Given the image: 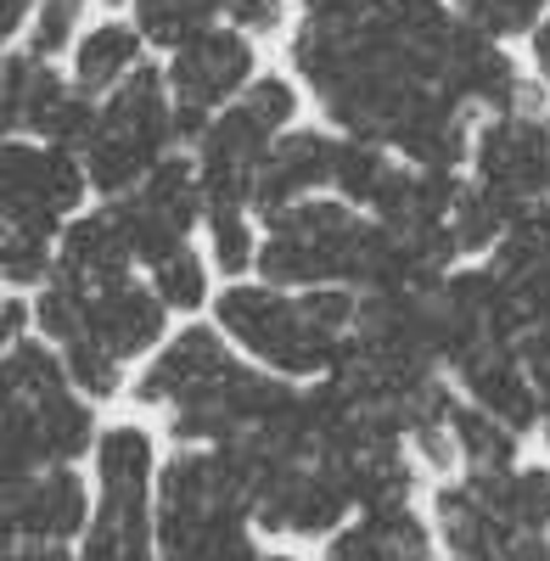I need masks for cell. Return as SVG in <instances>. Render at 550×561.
<instances>
[{
  "label": "cell",
  "mask_w": 550,
  "mask_h": 561,
  "mask_svg": "<svg viewBox=\"0 0 550 561\" xmlns=\"http://www.w3.org/2000/svg\"><path fill=\"white\" fill-rule=\"evenodd\" d=\"M467 45L472 23L444 0H303L293 62L343 135L455 174L478 140Z\"/></svg>",
  "instance_id": "6da1fadb"
},
{
  "label": "cell",
  "mask_w": 550,
  "mask_h": 561,
  "mask_svg": "<svg viewBox=\"0 0 550 561\" xmlns=\"http://www.w3.org/2000/svg\"><path fill=\"white\" fill-rule=\"evenodd\" d=\"M298 388L264 377L259 365L237 359L214 325H186L163 343V354L141 370L135 399L169 415V433L192 449H219L248 427L270 421Z\"/></svg>",
  "instance_id": "7a4b0ae2"
},
{
  "label": "cell",
  "mask_w": 550,
  "mask_h": 561,
  "mask_svg": "<svg viewBox=\"0 0 550 561\" xmlns=\"http://www.w3.org/2000/svg\"><path fill=\"white\" fill-rule=\"evenodd\" d=\"M34 320L45 343L68 365V377L90 399H113L124 388V359L147 354L169 332V304L152 293V280H113V287H68L45 280Z\"/></svg>",
  "instance_id": "3957f363"
},
{
  "label": "cell",
  "mask_w": 550,
  "mask_h": 561,
  "mask_svg": "<svg viewBox=\"0 0 550 561\" xmlns=\"http://www.w3.org/2000/svg\"><path fill=\"white\" fill-rule=\"evenodd\" d=\"M214 320L259 370L320 382L332 377L354 343L359 293L348 287L287 293V287H270V280H237V287L214 298Z\"/></svg>",
  "instance_id": "277c9868"
},
{
  "label": "cell",
  "mask_w": 550,
  "mask_h": 561,
  "mask_svg": "<svg viewBox=\"0 0 550 561\" xmlns=\"http://www.w3.org/2000/svg\"><path fill=\"white\" fill-rule=\"evenodd\" d=\"M90 404L79 399L57 348L34 337L7 348V478L73 466L90 449Z\"/></svg>",
  "instance_id": "5b68a950"
},
{
  "label": "cell",
  "mask_w": 550,
  "mask_h": 561,
  "mask_svg": "<svg viewBox=\"0 0 550 561\" xmlns=\"http://www.w3.org/2000/svg\"><path fill=\"white\" fill-rule=\"evenodd\" d=\"M174 147H180V135H174L169 73L141 62L102 102L96 140L84 147V174H90V185H96L107 203H118L129 192H141L147 174L174 158Z\"/></svg>",
  "instance_id": "8992f818"
},
{
  "label": "cell",
  "mask_w": 550,
  "mask_h": 561,
  "mask_svg": "<svg viewBox=\"0 0 550 561\" xmlns=\"http://www.w3.org/2000/svg\"><path fill=\"white\" fill-rule=\"evenodd\" d=\"M298 113V90L275 73H259L248 96L225 107L197 140V180L208 208H253V180L270 147L287 135Z\"/></svg>",
  "instance_id": "52a82bcc"
},
{
  "label": "cell",
  "mask_w": 550,
  "mask_h": 561,
  "mask_svg": "<svg viewBox=\"0 0 550 561\" xmlns=\"http://www.w3.org/2000/svg\"><path fill=\"white\" fill-rule=\"evenodd\" d=\"M102 505L84 534L79 561H152L158 545V460L141 427H113L96 438Z\"/></svg>",
  "instance_id": "ba28073f"
},
{
  "label": "cell",
  "mask_w": 550,
  "mask_h": 561,
  "mask_svg": "<svg viewBox=\"0 0 550 561\" xmlns=\"http://www.w3.org/2000/svg\"><path fill=\"white\" fill-rule=\"evenodd\" d=\"M0 163H7L0 169V237L62 242V230L90 192L84 158L45 147V140H7Z\"/></svg>",
  "instance_id": "9c48e42d"
},
{
  "label": "cell",
  "mask_w": 550,
  "mask_h": 561,
  "mask_svg": "<svg viewBox=\"0 0 550 561\" xmlns=\"http://www.w3.org/2000/svg\"><path fill=\"white\" fill-rule=\"evenodd\" d=\"M253 39L242 28H208L192 45H180L169 62V96H174V135L203 140V129L231 107L237 96L253 90Z\"/></svg>",
  "instance_id": "30bf717a"
},
{
  "label": "cell",
  "mask_w": 550,
  "mask_h": 561,
  "mask_svg": "<svg viewBox=\"0 0 550 561\" xmlns=\"http://www.w3.org/2000/svg\"><path fill=\"white\" fill-rule=\"evenodd\" d=\"M472 180L494 192L517 219L550 203V118L545 113H506L489 118L472 140Z\"/></svg>",
  "instance_id": "8fae6325"
},
{
  "label": "cell",
  "mask_w": 550,
  "mask_h": 561,
  "mask_svg": "<svg viewBox=\"0 0 550 561\" xmlns=\"http://www.w3.org/2000/svg\"><path fill=\"white\" fill-rule=\"evenodd\" d=\"M107 208L118 214L135 259H141L147 270L163 264L169 253H180L186 237H192V225L208 219V197H203L197 163H186V158H169L163 169L147 174L141 192H129V197H118Z\"/></svg>",
  "instance_id": "7c38bea8"
},
{
  "label": "cell",
  "mask_w": 550,
  "mask_h": 561,
  "mask_svg": "<svg viewBox=\"0 0 550 561\" xmlns=\"http://www.w3.org/2000/svg\"><path fill=\"white\" fill-rule=\"evenodd\" d=\"M248 505H253V528L314 539V534L343 528V517L354 511V494H348L337 466L326 455H314V460H293L282 472H270Z\"/></svg>",
  "instance_id": "4fadbf2b"
},
{
  "label": "cell",
  "mask_w": 550,
  "mask_h": 561,
  "mask_svg": "<svg viewBox=\"0 0 550 561\" xmlns=\"http://www.w3.org/2000/svg\"><path fill=\"white\" fill-rule=\"evenodd\" d=\"M433 320H438L444 365L467 359L478 348H500V343L523 348V314L494 270H449L444 287L433 293Z\"/></svg>",
  "instance_id": "5bb4252c"
},
{
  "label": "cell",
  "mask_w": 550,
  "mask_h": 561,
  "mask_svg": "<svg viewBox=\"0 0 550 561\" xmlns=\"http://www.w3.org/2000/svg\"><path fill=\"white\" fill-rule=\"evenodd\" d=\"M90 523V494L73 466H51L34 478H7V539L28 545H68Z\"/></svg>",
  "instance_id": "9a60e30c"
},
{
  "label": "cell",
  "mask_w": 550,
  "mask_h": 561,
  "mask_svg": "<svg viewBox=\"0 0 550 561\" xmlns=\"http://www.w3.org/2000/svg\"><path fill=\"white\" fill-rule=\"evenodd\" d=\"M332 169H337V140L320 135V129H287L282 140L270 147L259 180H253V208L270 219V214H287L309 197H320L332 185Z\"/></svg>",
  "instance_id": "2e32d148"
},
{
  "label": "cell",
  "mask_w": 550,
  "mask_h": 561,
  "mask_svg": "<svg viewBox=\"0 0 550 561\" xmlns=\"http://www.w3.org/2000/svg\"><path fill=\"white\" fill-rule=\"evenodd\" d=\"M455 382H461L467 404L489 410L494 421H506L512 433L539 427V388H534V370L523 359L517 343H500V348H478L467 359H455Z\"/></svg>",
  "instance_id": "e0dca14e"
},
{
  "label": "cell",
  "mask_w": 550,
  "mask_h": 561,
  "mask_svg": "<svg viewBox=\"0 0 550 561\" xmlns=\"http://www.w3.org/2000/svg\"><path fill=\"white\" fill-rule=\"evenodd\" d=\"M523 314V337L528 332H550V203L528 208L512 237L494 248V264H489Z\"/></svg>",
  "instance_id": "ac0fdd59"
},
{
  "label": "cell",
  "mask_w": 550,
  "mask_h": 561,
  "mask_svg": "<svg viewBox=\"0 0 550 561\" xmlns=\"http://www.w3.org/2000/svg\"><path fill=\"white\" fill-rule=\"evenodd\" d=\"M68 90H73V84H62L45 57L12 51V57H7V129H12V135L45 140V129H51L57 107L68 102Z\"/></svg>",
  "instance_id": "d6986e66"
},
{
  "label": "cell",
  "mask_w": 550,
  "mask_h": 561,
  "mask_svg": "<svg viewBox=\"0 0 550 561\" xmlns=\"http://www.w3.org/2000/svg\"><path fill=\"white\" fill-rule=\"evenodd\" d=\"M135 68H141V28L102 23L73 45V90H84V96H102V90L113 96Z\"/></svg>",
  "instance_id": "ffe728a7"
},
{
  "label": "cell",
  "mask_w": 550,
  "mask_h": 561,
  "mask_svg": "<svg viewBox=\"0 0 550 561\" xmlns=\"http://www.w3.org/2000/svg\"><path fill=\"white\" fill-rule=\"evenodd\" d=\"M472 494L523 534H550V472L545 466H512V472L467 478Z\"/></svg>",
  "instance_id": "44dd1931"
},
{
  "label": "cell",
  "mask_w": 550,
  "mask_h": 561,
  "mask_svg": "<svg viewBox=\"0 0 550 561\" xmlns=\"http://www.w3.org/2000/svg\"><path fill=\"white\" fill-rule=\"evenodd\" d=\"M449 433H455V449L467 460V478H489V472H512L517 466V433L506 421H494L489 410L478 404H455L449 415Z\"/></svg>",
  "instance_id": "7402d4cb"
},
{
  "label": "cell",
  "mask_w": 550,
  "mask_h": 561,
  "mask_svg": "<svg viewBox=\"0 0 550 561\" xmlns=\"http://www.w3.org/2000/svg\"><path fill=\"white\" fill-rule=\"evenodd\" d=\"M399 174L393 152L388 147H371V140H354V135H337V169H332V192L354 208L371 214L377 197L388 192V180Z\"/></svg>",
  "instance_id": "603a6c76"
},
{
  "label": "cell",
  "mask_w": 550,
  "mask_h": 561,
  "mask_svg": "<svg viewBox=\"0 0 550 561\" xmlns=\"http://www.w3.org/2000/svg\"><path fill=\"white\" fill-rule=\"evenodd\" d=\"M231 7V0H135V28H141L152 45H192L197 34L219 28L214 18Z\"/></svg>",
  "instance_id": "cb8c5ba5"
},
{
  "label": "cell",
  "mask_w": 550,
  "mask_h": 561,
  "mask_svg": "<svg viewBox=\"0 0 550 561\" xmlns=\"http://www.w3.org/2000/svg\"><path fill=\"white\" fill-rule=\"evenodd\" d=\"M512 225H517V214L494 192H483L478 180H461V197H455V248L461 253H494L512 237Z\"/></svg>",
  "instance_id": "d4e9b609"
},
{
  "label": "cell",
  "mask_w": 550,
  "mask_h": 561,
  "mask_svg": "<svg viewBox=\"0 0 550 561\" xmlns=\"http://www.w3.org/2000/svg\"><path fill=\"white\" fill-rule=\"evenodd\" d=\"M208 242H214V264L225 275H242L248 264H259V230H253L248 208H208Z\"/></svg>",
  "instance_id": "484cf974"
},
{
  "label": "cell",
  "mask_w": 550,
  "mask_h": 561,
  "mask_svg": "<svg viewBox=\"0 0 550 561\" xmlns=\"http://www.w3.org/2000/svg\"><path fill=\"white\" fill-rule=\"evenodd\" d=\"M545 7H550V0H467L461 18L478 34H489V39H512V34H534L550 18Z\"/></svg>",
  "instance_id": "4316f807"
},
{
  "label": "cell",
  "mask_w": 550,
  "mask_h": 561,
  "mask_svg": "<svg viewBox=\"0 0 550 561\" xmlns=\"http://www.w3.org/2000/svg\"><path fill=\"white\" fill-rule=\"evenodd\" d=\"M152 293H158L169 309H197V304L208 298V264H203L192 248L169 253L163 264H152Z\"/></svg>",
  "instance_id": "83f0119b"
},
{
  "label": "cell",
  "mask_w": 550,
  "mask_h": 561,
  "mask_svg": "<svg viewBox=\"0 0 550 561\" xmlns=\"http://www.w3.org/2000/svg\"><path fill=\"white\" fill-rule=\"evenodd\" d=\"M79 7H84V0H39L34 18H28V51L51 62L62 45L73 39V28H79Z\"/></svg>",
  "instance_id": "f1b7e54d"
},
{
  "label": "cell",
  "mask_w": 550,
  "mask_h": 561,
  "mask_svg": "<svg viewBox=\"0 0 550 561\" xmlns=\"http://www.w3.org/2000/svg\"><path fill=\"white\" fill-rule=\"evenodd\" d=\"M231 23L242 28V34H275L287 23V0H231Z\"/></svg>",
  "instance_id": "f546056e"
},
{
  "label": "cell",
  "mask_w": 550,
  "mask_h": 561,
  "mask_svg": "<svg viewBox=\"0 0 550 561\" xmlns=\"http://www.w3.org/2000/svg\"><path fill=\"white\" fill-rule=\"evenodd\" d=\"M7 561H73V556H68V545H28V539H18L7 550Z\"/></svg>",
  "instance_id": "4dcf8cb0"
},
{
  "label": "cell",
  "mask_w": 550,
  "mask_h": 561,
  "mask_svg": "<svg viewBox=\"0 0 550 561\" xmlns=\"http://www.w3.org/2000/svg\"><path fill=\"white\" fill-rule=\"evenodd\" d=\"M534 68H539V79L550 84V18L534 28Z\"/></svg>",
  "instance_id": "1f68e13d"
},
{
  "label": "cell",
  "mask_w": 550,
  "mask_h": 561,
  "mask_svg": "<svg viewBox=\"0 0 550 561\" xmlns=\"http://www.w3.org/2000/svg\"><path fill=\"white\" fill-rule=\"evenodd\" d=\"M34 7H39V0H7V34H23L28 18H34Z\"/></svg>",
  "instance_id": "d6a6232c"
},
{
  "label": "cell",
  "mask_w": 550,
  "mask_h": 561,
  "mask_svg": "<svg viewBox=\"0 0 550 561\" xmlns=\"http://www.w3.org/2000/svg\"><path fill=\"white\" fill-rule=\"evenodd\" d=\"M539 427H545V444H550V410H545V421H539Z\"/></svg>",
  "instance_id": "836d02e7"
},
{
  "label": "cell",
  "mask_w": 550,
  "mask_h": 561,
  "mask_svg": "<svg viewBox=\"0 0 550 561\" xmlns=\"http://www.w3.org/2000/svg\"><path fill=\"white\" fill-rule=\"evenodd\" d=\"M264 561H293V556H264Z\"/></svg>",
  "instance_id": "e575fe53"
},
{
  "label": "cell",
  "mask_w": 550,
  "mask_h": 561,
  "mask_svg": "<svg viewBox=\"0 0 550 561\" xmlns=\"http://www.w3.org/2000/svg\"><path fill=\"white\" fill-rule=\"evenodd\" d=\"M107 7H124V0H107Z\"/></svg>",
  "instance_id": "d590c367"
},
{
  "label": "cell",
  "mask_w": 550,
  "mask_h": 561,
  "mask_svg": "<svg viewBox=\"0 0 550 561\" xmlns=\"http://www.w3.org/2000/svg\"><path fill=\"white\" fill-rule=\"evenodd\" d=\"M461 7H467V0H461Z\"/></svg>",
  "instance_id": "8d00e7d4"
}]
</instances>
